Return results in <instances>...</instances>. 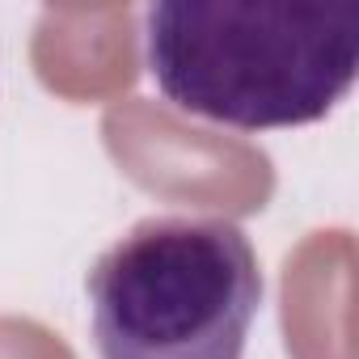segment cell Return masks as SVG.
Here are the masks:
<instances>
[{
    "instance_id": "7a4b0ae2",
    "label": "cell",
    "mask_w": 359,
    "mask_h": 359,
    "mask_svg": "<svg viewBox=\"0 0 359 359\" xmlns=\"http://www.w3.org/2000/svg\"><path fill=\"white\" fill-rule=\"evenodd\" d=\"M97 359H241L262 304L258 254L220 216H148L85 275Z\"/></svg>"
},
{
    "instance_id": "6da1fadb",
    "label": "cell",
    "mask_w": 359,
    "mask_h": 359,
    "mask_svg": "<svg viewBox=\"0 0 359 359\" xmlns=\"http://www.w3.org/2000/svg\"><path fill=\"white\" fill-rule=\"evenodd\" d=\"M144 64L195 118L275 131L325 118L359 76V13L271 0H161L144 9Z\"/></svg>"
}]
</instances>
